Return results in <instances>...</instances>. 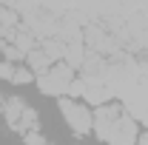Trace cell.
Returning <instances> with one entry per match:
<instances>
[{"instance_id": "obj_5", "label": "cell", "mask_w": 148, "mask_h": 145, "mask_svg": "<svg viewBox=\"0 0 148 145\" xmlns=\"http://www.w3.org/2000/svg\"><path fill=\"white\" fill-rule=\"evenodd\" d=\"M37 77H34V71L29 68V66H23V63H14V71H12V85H29V83H34Z\"/></svg>"}, {"instance_id": "obj_8", "label": "cell", "mask_w": 148, "mask_h": 145, "mask_svg": "<svg viewBox=\"0 0 148 145\" xmlns=\"http://www.w3.org/2000/svg\"><path fill=\"white\" fill-rule=\"evenodd\" d=\"M137 145H148V131H140V137H137Z\"/></svg>"}, {"instance_id": "obj_3", "label": "cell", "mask_w": 148, "mask_h": 145, "mask_svg": "<svg viewBox=\"0 0 148 145\" xmlns=\"http://www.w3.org/2000/svg\"><path fill=\"white\" fill-rule=\"evenodd\" d=\"M34 83L40 85V91L46 97H60L63 100L74 83V68H71V63H54L46 74H40Z\"/></svg>"}, {"instance_id": "obj_1", "label": "cell", "mask_w": 148, "mask_h": 145, "mask_svg": "<svg viewBox=\"0 0 148 145\" xmlns=\"http://www.w3.org/2000/svg\"><path fill=\"white\" fill-rule=\"evenodd\" d=\"M94 134L108 145H137V122L131 120L117 103L97 105L94 111Z\"/></svg>"}, {"instance_id": "obj_4", "label": "cell", "mask_w": 148, "mask_h": 145, "mask_svg": "<svg viewBox=\"0 0 148 145\" xmlns=\"http://www.w3.org/2000/svg\"><path fill=\"white\" fill-rule=\"evenodd\" d=\"M60 114H63L66 125L71 128L74 134L86 137L88 131H94V111L88 108L86 103L71 100V97H63V100H60Z\"/></svg>"}, {"instance_id": "obj_9", "label": "cell", "mask_w": 148, "mask_h": 145, "mask_svg": "<svg viewBox=\"0 0 148 145\" xmlns=\"http://www.w3.org/2000/svg\"><path fill=\"white\" fill-rule=\"evenodd\" d=\"M0 63H3V60H0Z\"/></svg>"}, {"instance_id": "obj_2", "label": "cell", "mask_w": 148, "mask_h": 145, "mask_svg": "<svg viewBox=\"0 0 148 145\" xmlns=\"http://www.w3.org/2000/svg\"><path fill=\"white\" fill-rule=\"evenodd\" d=\"M0 111H3V120L9 122V128L20 131L23 137L37 131V125H40L37 111L29 103H23L20 97H0Z\"/></svg>"}, {"instance_id": "obj_6", "label": "cell", "mask_w": 148, "mask_h": 145, "mask_svg": "<svg viewBox=\"0 0 148 145\" xmlns=\"http://www.w3.org/2000/svg\"><path fill=\"white\" fill-rule=\"evenodd\" d=\"M23 145H51V142H49L40 131H32V134H26V137H23Z\"/></svg>"}, {"instance_id": "obj_7", "label": "cell", "mask_w": 148, "mask_h": 145, "mask_svg": "<svg viewBox=\"0 0 148 145\" xmlns=\"http://www.w3.org/2000/svg\"><path fill=\"white\" fill-rule=\"evenodd\" d=\"M12 71H14V63L3 60V63H0V80H6V83H9V80H12Z\"/></svg>"}]
</instances>
